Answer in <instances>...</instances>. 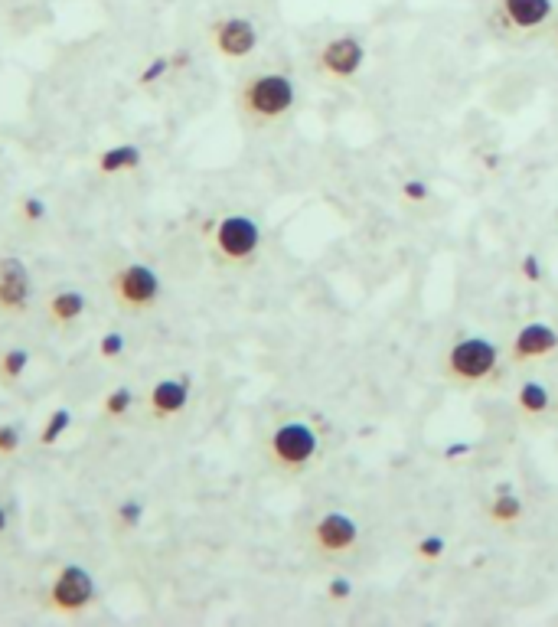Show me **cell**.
<instances>
[{"label":"cell","instance_id":"obj_21","mask_svg":"<svg viewBox=\"0 0 558 627\" xmlns=\"http://www.w3.org/2000/svg\"><path fill=\"white\" fill-rule=\"evenodd\" d=\"M170 69H173V66H170V56H154L151 63H147V66L141 69L138 82H141V85H154V82L164 79Z\"/></svg>","mask_w":558,"mask_h":627},{"label":"cell","instance_id":"obj_27","mask_svg":"<svg viewBox=\"0 0 558 627\" xmlns=\"http://www.w3.org/2000/svg\"><path fill=\"white\" fill-rule=\"evenodd\" d=\"M20 451V428L14 422H0V454Z\"/></svg>","mask_w":558,"mask_h":627},{"label":"cell","instance_id":"obj_2","mask_svg":"<svg viewBox=\"0 0 558 627\" xmlns=\"http://www.w3.org/2000/svg\"><path fill=\"white\" fill-rule=\"evenodd\" d=\"M265 464L278 477H307L324 454V438L307 418H281L262 441Z\"/></svg>","mask_w":558,"mask_h":627},{"label":"cell","instance_id":"obj_22","mask_svg":"<svg viewBox=\"0 0 558 627\" xmlns=\"http://www.w3.org/2000/svg\"><path fill=\"white\" fill-rule=\"evenodd\" d=\"M121 353H124V334L108 330V334L98 340V356H102V360H118Z\"/></svg>","mask_w":558,"mask_h":627},{"label":"cell","instance_id":"obj_29","mask_svg":"<svg viewBox=\"0 0 558 627\" xmlns=\"http://www.w3.org/2000/svg\"><path fill=\"white\" fill-rule=\"evenodd\" d=\"M519 272H523V278L532 281V285H539V281H542V262L536 255H526L523 262H519Z\"/></svg>","mask_w":558,"mask_h":627},{"label":"cell","instance_id":"obj_18","mask_svg":"<svg viewBox=\"0 0 558 627\" xmlns=\"http://www.w3.org/2000/svg\"><path fill=\"white\" fill-rule=\"evenodd\" d=\"M27 366H30V353L23 347H10L0 353V379H4V383H17V379L27 373Z\"/></svg>","mask_w":558,"mask_h":627},{"label":"cell","instance_id":"obj_9","mask_svg":"<svg viewBox=\"0 0 558 627\" xmlns=\"http://www.w3.org/2000/svg\"><path fill=\"white\" fill-rule=\"evenodd\" d=\"M209 49L226 59V63H245V59H252L258 53V46H262V33H258L255 20H248L242 14H226V17H216L209 23Z\"/></svg>","mask_w":558,"mask_h":627},{"label":"cell","instance_id":"obj_3","mask_svg":"<svg viewBox=\"0 0 558 627\" xmlns=\"http://www.w3.org/2000/svg\"><path fill=\"white\" fill-rule=\"evenodd\" d=\"M558 17V0H487L483 23L503 43L526 46L549 40Z\"/></svg>","mask_w":558,"mask_h":627},{"label":"cell","instance_id":"obj_28","mask_svg":"<svg viewBox=\"0 0 558 627\" xmlns=\"http://www.w3.org/2000/svg\"><path fill=\"white\" fill-rule=\"evenodd\" d=\"M350 595H353V582L346 579V575H337V579L327 582V598L330 601H346Z\"/></svg>","mask_w":558,"mask_h":627},{"label":"cell","instance_id":"obj_24","mask_svg":"<svg viewBox=\"0 0 558 627\" xmlns=\"http://www.w3.org/2000/svg\"><path fill=\"white\" fill-rule=\"evenodd\" d=\"M118 520H121V526H128V530L141 526V520H144V503L141 500H124L121 507H118Z\"/></svg>","mask_w":558,"mask_h":627},{"label":"cell","instance_id":"obj_10","mask_svg":"<svg viewBox=\"0 0 558 627\" xmlns=\"http://www.w3.org/2000/svg\"><path fill=\"white\" fill-rule=\"evenodd\" d=\"M558 356V327L545 321H529L516 330L506 343V363L513 366H536Z\"/></svg>","mask_w":558,"mask_h":627},{"label":"cell","instance_id":"obj_25","mask_svg":"<svg viewBox=\"0 0 558 627\" xmlns=\"http://www.w3.org/2000/svg\"><path fill=\"white\" fill-rule=\"evenodd\" d=\"M399 193H402V200H405V203L418 206V203H425L428 196H431V187H428L425 180H405L402 187H399Z\"/></svg>","mask_w":558,"mask_h":627},{"label":"cell","instance_id":"obj_19","mask_svg":"<svg viewBox=\"0 0 558 627\" xmlns=\"http://www.w3.org/2000/svg\"><path fill=\"white\" fill-rule=\"evenodd\" d=\"M69 428H72V409H53L46 418L43 432H40V445H46V448L59 445V438L66 435Z\"/></svg>","mask_w":558,"mask_h":627},{"label":"cell","instance_id":"obj_4","mask_svg":"<svg viewBox=\"0 0 558 627\" xmlns=\"http://www.w3.org/2000/svg\"><path fill=\"white\" fill-rule=\"evenodd\" d=\"M506 350L496 347L487 337H461L454 340L448 353L441 360L444 383H451L461 392H477L496 383V376L503 373Z\"/></svg>","mask_w":558,"mask_h":627},{"label":"cell","instance_id":"obj_12","mask_svg":"<svg viewBox=\"0 0 558 627\" xmlns=\"http://www.w3.org/2000/svg\"><path fill=\"white\" fill-rule=\"evenodd\" d=\"M33 298L30 268L17 255L0 258V311L4 314H23Z\"/></svg>","mask_w":558,"mask_h":627},{"label":"cell","instance_id":"obj_33","mask_svg":"<svg viewBox=\"0 0 558 627\" xmlns=\"http://www.w3.org/2000/svg\"><path fill=\"white\" fill-rule=\"evenodd\" d=\"M555 418H558V396H555Z\"/></svg>","mask_w":558,"mask_h":627},{"label":"cell","instance_id":"obj_11","mask_svg":"<svg viewBox=\"0 0 558 627\" xmlns=\"http://www.w3.org/2000/svg\"><path fill=\"white\" fill-rule=\"evenodd\" d=\"M95 601V579L82 565H62L49 585V605L62 614H79Z\"/></svg>","mask_w":558,"mask_h":627},{"label":"cell","instance_id":"obj_6","mask_svg":"<svg viewBox=\"0 0 558 627\" xmlns=\"http://www.w3.org/2000/svg\"><path fill=\"white\" fill-rule=\"evenodd\" d=\"M314 76L330 85H346L356 82L359 72L366 66V43L356 33H333L314 49Z\"/></svg>","mask_w":558,"mask_h":627},{"label":"cell","instance_id":"obj_30","mask_svg":"<svg viewBox=\"0 0 558 627\" xmlns=\"http://www.w3.org/2000/svg\"><path fill=\"white\" fill-rule=\"evenodd\" d=\"M170 66L173 69H186V66H190V53H183V49H180V53H173L170 56Z\"/></svg>","mask_w":558,"mask_h":627},{"label":"cell","instance_id":"obj_26","mask_svg":"<svg viewBox=\"0 0 558 627\" xmlns=\"http://www.w3.org/2000/svg\"><path fill=\"white\" fill-rule=\"evenodd\" d=\"M418 559H425V562H434V559H441L444 556V549H448V543H444L441 536H425V539H418Z\"/></svg>","mask_w":558,"mask_h":627},{"label":"cell","instance_id":"obj_7","mask_svg":"<svg viewBox=\"0 0 558 627\" xmlns=\"http://www.w3.org/2000/svg\"><path fill=\"white\" fill-rule=\"evenodd\" d=\"M359 539H363V530H359V523L343 510L320 513L307 526V549L327 562H340L346 556H353L359 549Z\"/></svg>","mask_w":558,"mask_h":627},{"label":"cell","instance_id":"obj_17","mask_svg":"<svg viewBox=\"0 0 558 627\" xmlns=\"http://www.w3.org/2000/svg\"><path fill=\"white\" fill-rule=\"evenodd\" d=\"M487 516H490V523L496 526H516V523H523V516H526V503L519 500L516 494H496L490 500V507H487Z\"/></svg>","mask_w":558,"mask_h":627},{"label":"cell","instance_id":"obj_14","mask_svg":"<svg viewBox=\"0 0 558 627\" xmlns=\"http://www.w3.org/2000/svg\"><path fill=\"white\" fill-rule=\"evenodd\" d=\"M516 409L526 422H542V418L555 415V396L542 379H523L516 389Z\"/></svg>","mask_w":558,"mask_h":627},{"label":"cell","instance_id":"obj_13","mask_svg":"<svg viewBox=\"0 0 558 627\" xmlns=\"http://www.w3.org/2000/svg\"><path fill=\"white\" fill-rule=\"evenodd\" d=\"M190 405V383L186 379H160L147 392V409L154 418H173Z\"/></svg>","mask_w":558,"mask_h":627},{"label":"cell","instance_id":"obj_5","mask_svg":"<svg viewBox=\"0 0 558 627\" xmlns=\"http://www.w3.org/2000/svg\"><path fill=\"white\" fill-rule=\"evenodd\" d=\"M262 226L248 213H226L209 229V252L222 268H248L262 255Z\"/></svg>","mask_w":558,"mask_h":627},{"label":"cell","instance_id":"obj_23","mask_svg":"<svg viewBox=\"0 0 558 627\" xmlns=\"http://www.w3.org/2000/svg\"><path fill=\"white\" fill-rule=\"evenodd\" d=\"M46 213H49L46 200H40V196H23V203H20V216L27 219V223H43Z\"/></svg>","mask_w":558,"mask_h":627},{"label":"cell","instance_id":"obj_15","mask_svg":"<svg viewBox=\"0 0 558 627\" xmlns=\"http://www.w3.org/2000/svg\"><path fill=\"white\" fill-rule=\"evenodd\" d=\"M141 161H144L141 147L115 144V147H108V151L98 154V170H102L105 177H115V174H128V170H138Z\"/></svg>","mask_w":558,"mask_h":627},{"label":"cell","instance_id":"obj_16","mask_svg":"<svg viewBox=\"0 0 558 627\" xmlns=\"http://www.w3.org/2000/svg\"><path fill=\"white\" fill-rule=\"evenodd\" d=\"M46 311H49V317H53V324L66 327V324L79 321V317L85 314V294L76 291V288H62L49 298Z\"/></svg>","mask_w":558,"mask_h":627},{"label":"cell","instance_id":"obj_32","mask_svg":"<svg viewBox=\"0 0 558 627\" xmlns=\"http://www.w3.org/2000/svg\"><path fill=\"white\" fill-rule=\"evenodd\" d=\"M7 526H10V516H7V510H4V507H0V536L7 533Z\"/></svg>","mask_w":558,"mask_h":627},{"label":"cell","instance_id":"obj_1","mask_svg":"<svg viewBox=\"0 0 558 627\" xmlns=\"http://www.w3.org/2000/svg\"><path fill=\"white\" fill-rule=\"evenodd\" d=\"M232 105L252 134H271L294 118L297 82L284 69H252L235 82Z\"/></svg>","mask_w":558,"mask_h":627},{"label":"cell","instance_id":"obj_20","mask_svg":"<svg viewBox=\"0 0 558 627\" xmlns=\"http://www.w3.org/2000/svg\"><path fill=\"white\" fill-rule=\"evenodd\" d=\"M131 405H134V392L128 386H118V389H111L105 402H102V412L108 418H124L131 412Z\"/></svg>","mask_w":558,"mask_h":627},{"label":"cell","instance_id":"obj_31","mask_svg":"<svg viewBox=\"0 0 558 627\" xmlns=\"http://www.w3.org/2000/svg\"><path fill=\"white\" fill-rule=\"evenodd\" d=\"M549 43H552V49L558 53V17H555V23H552V33H549Z\"/></svg>","mask_w":558,"mask_h":627},{"label":"cell","instance_id":"obj_8","mask_svg":"<svg viewBox=\"0 0 558 627\" xmlns=\"http://www.w3.org/2000/svg\"><path fill=\"white\" fill-rule=\"evenodd\" d=\"M111 294H115V304L128 314H147L160 304V294H164V281L154 272L151 265L144 262H128L121 265L115 275H111Z\"/></svg>","mask_w":558,"mask_h":627}]
</instances>
